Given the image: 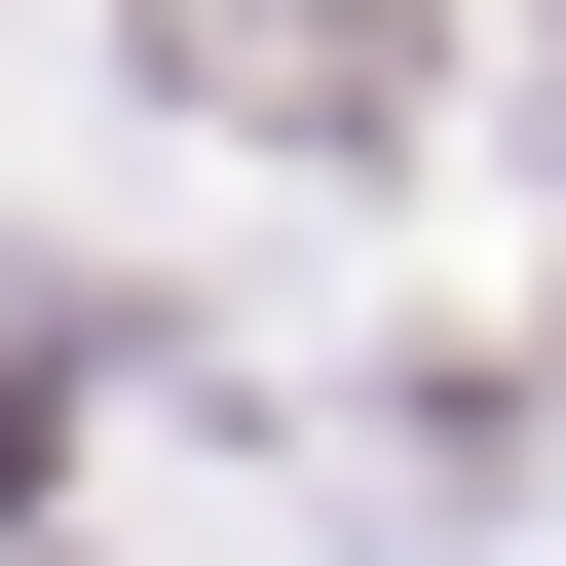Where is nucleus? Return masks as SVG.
Here are the masks:
<instances>
[{
    "mask_svg": "<svg viewBox=\"0 0 566 566\" xmlns=\"http://www.w3.org/2000/svg\"><path fill=\"white\" fill-rule=\"evenodd\" d=\"M151 76H189V114H378L416 39H378V0H151Z\"/></svg>",
    "mask_w": 566,
    "mask_h": 566,
    "instance_id": "1",
    "label": "nucleus"
}]
</instances>
